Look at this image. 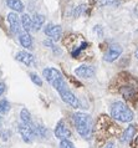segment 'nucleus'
<instances>
[{
	"label": "nucleus",
	"mask_w": 138,
	"mask_h": 148,
	"mask_svg": "<svg viewBox=\"0 0 138 148\" xmlns=\"http://www.w3.org/2000/svg\"><path fill=\"white\" fill-rule=\"evenodd\" d=\"M44 31H45V34L52 41H59L60 39H61V26H60V25H55V24H47Z\"/></svg>",
	"instance_id": "7"
},
{
	"label": "nucleus",
	"mask_w": 138,
	"mask_h": 148,
	"mask_svg": "<svg viewBox=\"0 0 138 148\" xmlns=\"http://www.w3.org/2000/svg\"><path fill=\"white\" fill-rule=\"evenodd\" d=\"M60 148H75V147L68 139H64V141H61V143H60Z\"/></svg>",
	"instance_id": "21"
},
{
	"label": "nucleus",
	"mask_w": 138,
	"mask_h": 148,
	"mask_svg": "<svg viewBox=\"0 0 138 148\" xmlns=\"http://www.w3.org/2000/svg\"><path fill=\"white\" fill-rule=\"evenodd\" d=\"M135 55H136V57H137V60H138V49H137V50H136V54H135Z\"/></svg>",
	"instance_id": "26"
},
{
	"label": "nucleus",
	"mask_w": 138,
	"mask_h": 148,
	"mask_svg": "<svg viewBox=\"0 0 138 148\" xmlns=\"http://www.w3.org/2000/svg\"><path fill=\"white\" fill-rule=\"evenodd\" d=\"M19 41H20V44L23 45V47H25V49H31L32 47V39H31L29 32H26L25 30L19 35Z\"/></svg>",
	"instance_id": "13"
},
{
	"label": "nucleus",
	"mask_w": 138,
	"mask_h": 148,
	"mask_svg": "<svg viewBox=\"0 0 138 148\" xmlns=\"http://www.w3.org/2000/svg\"><path fill=\"white\" fill-rule=\"evenodd\" d=\"M20 122H21V123H26V125L31 123V114H30V112L26 108H23L21 112H20Z\"/></svg>",
	"instance_id": "16"
},
{
	"label": "nucleus",
	"mask_w": 138,
	"mask_h": 148,
	"mask_svg": "<svg viewBox=\"0 0 138 148\" xmlns=\"http://www.w3.org/2000/svg\"><path fill=\"white\" fill-rule=\"evenodd\" d=\"M55 136H56V138L61 139V141L67 139L68 137H71L70 130L66 127V125H65L64 121H60L57 123V126H56V128H55Z\"/></svg>",
	"instance_id": "8"
},
{
	"label": "nucleus",
	"mask_w": 138,
	"mask_h": 148,
	"mask_svg": "<svg viewBox=\"0 0 138 148\" xmlns=\"http://www.w3.org/2000/svg\"><path fill=\"white\" fill-rule=\"evenodd\" d=\"M31 19H32V29H34V31H39L45 24V16L41 14H34Z\"/></svg>",
	"instance_id": "12"
},
{
	"label": "nucleus",
	"mask_w": 138,
	"mask_h": 148,
	"mask_svg": "<svg viewBox=\"0 0 138 148\" xmlns=\"http://www.w3.org/2000/svg\"><path fill=\"white\" fill-rule=\"evenodd\" d=\"M21 19V25H23V29L25 30L26 32H29L31 29H32V19L30 18V15L27 14H23L20 16Z\"/></svg>",
	"instance_id": "15"
},
{
	"label": "nucleus",
	"mask_w": 138,
	"mask_h": 148,
	"mask_svg": "<svg viewBox=\"0 0 138 148\" xmlns=\"http://www.w3.org/2000/svg\"><path fill=\"white\" fill-rule=\"evenodd\" d=\"M136 133V126H128L127 128L124 130V132L122 133V136H121V142L122 143H127L132 139V137L135 136Z\"/></svg>",
	"instance_id": "14"
},
{
	"label": "nucleus",
	"mask_w": 138,
	"mask_h": 148,
	"mask_svg": "<svg viewBox=\"0 0 138 148\" xmlns=\"http://www.w3.org/2000/svg\"><path fill=\"white\" fill-rule=\"evenodd\" d=\"M4 91H5V84H4V82H0V96L4 93Z\"/></svg>",
	"instance_id": "24"
},
{
	"label": "nucleus",
	"mask_w": 138,
	"mask_h": 148,
	"mask_svg": "<svg viewBox=\"0 0 138 148\" xmlns=\"http://www.w3.org/2000/svg\"><path fill=\"white\" fill-rule=\"evenodd\" d=\"M42 75L49 84L59 92L60 97L62 98V101H65L67 105L72 106L74 108L80 107V101L77 100V97L70 91L67 84L64 80L62 73L60 72L59 70H56L55 67H46L42 70Z\"/></svg>",
	"instance_id": "1"
},
{
	"label": "nucleus",
	"mask_w": 138,
	"mask_h": 148,
	"mask_svg": "<svg viewBox=\"0 0 138 148\" xmlns=\"http://www.w3.org/2000/svg\"><path fill=\"white\" fill-rule=\"evenodd\" d=\"M30 79H31V81L34 82L35 85H38V86H42V80L40 79V76L38 75V73H30Z\"/></svg>",
	"instance_id": "19"
},
{
	"label": "nucleus",
	"mask_w": 138,
	"mask_h": 148,
	"mask_svg": "<svg viewBox=\"0 0 138 148\" xmlns=\"http://www.w3.org/2000/svg\"><path fill=\"white\" fill-rule=\"evenodd\" d=\"M74 122L76 131L79 132L81 137H83L85 139H88L92 134V118L90 114L82 113V112H77L74 116Z\"/></svg>",
	"instance_id": "2"
},
{
	"label": "nucleus",
	"mask_w": 138,
	"mask_h": 148,
	"mask_svg": "<svg viewBox=\"0 0 138 148\" xmlns=\"http://www.w3.org/2000/svg\"><path fill=\"white\" fill-rule=\"evenodd\" d=\"M121 54H122V46L118 44H112V45H109L106 52H105L103 60L107 61V62H112V61L118 59Z\"/></svg>",
	"instance_id": "5"
},
{
	"label": "nucleus",
	"mask_w": 138,
	"mask_h": 148,
	"mask_svg": "<svg viewBox=\"0 0 138 148\" xmlns=\"http://www.w3.org/2000/svg\"><path fill=\"white\" fill-rule=\"evenodd\" d=\"M111 117L120 122H131L135 117V113L122 101H116L111 105Z\"/></svg>",
	"instance_id": "3"
},
{
	"label": "nucleus",
	"mask_w": 138,
	"mask_h": 148,
	"mask_svg": "<svg viewBox=\"0 0 138 148\" xmlns=\"http://www.w3.org/2000/svg\"><path fill=\"white\" fill-rule=\"evenodd\" d=\"M105 148H115V145H113V142H109V143H107V146Z\"/></svg>",
	"instance_id": "25"
},
{
	"label": "nucleus",
	"mask_w": 138,
	"mask_h": 148,
	"mask_svg": "<svg viewBox=\"0 0 138 148\" xmlns=\"http://www.w3.org/2000/svg\"><path fill=\"white\" fill-rule=\"evenodd\" d=\"M10 110V103L6 100H1L0 101V114L8 112Z\"/></svg>",
	"instance_id": "18"
},
{
	"label": "nucleus",
	"mask_w": 138,
	"mask_h": 148,
	"mask_svg": "<svg viewBox=\"0 0 138 148\" xmlns=\"http://www.w3.org/2000/svg\"><path fill=\"white\" fill-rule=\"evenodd\" d=\"M75 73L79 77H83V79H91L95 76V69L87 65H81L75 70Z\"/></svg>",
	"instance_id": "9"
},
{
	"label": "nucleus",
	"mask_w": 138,
	"mask_h": 148,
	"mask_svg": "<svg viewBox=\"0 0 138 148\" xmlns=\"http://www.w3.org/2000/svg\"><path fill=\"white\" fill-rule=\"evenodd\" d=\"M6 5L11 10H14V13H23L25 9L21 0H6Z\"/></svg>",
	"instance_id": "11"
},
{
	"label": "nucleus",
	"mask_w": 138,
	"mask_h": 148,
	"mask_svg": "<svg viewBox=\"0 0 138 148\" xmlns=\"http://www.w3.org/2000/svg\"><path fill=\"white\" fill-rule=\"evenodd\" d=\"M0 137H1L3 141H8L10 137V131H6V130H3L1 132H0Z\"/></svg>",
	"instance_id": "23"
},
{
	"label": "nucleus",
	"mask_w": 138,
	"mask_h": 148,
	"mask_svg": "<svg viewBox=\"0 0 138 148\" xmlns=\"http://www.w3.org/2000/svg\"><path fill=\"white\" fill-rule=\"evenodd\" d=\"M8 21L10 24V29L13 31V34H16L19 36L24 31L23 25H21V19L19 18V15L16 13H10L8 15Z\"/></svg>",
	"instance_id": "6"
},
{
	"label": "nucleus",
	"mask_w": 138,
	"mask_h": 148,
	"mask_svg": "<svg viewBox=\"0 0 138 148\" xmlns=\"http://www.w3.org/2000/svg\"><path fill=\"white\" fill-rule=\"evenodd\" d=\"M85 9H86V5H80V6H77L76 10H75V14H74L75 18H79V16L85 11Z\"/></svg>",
	"instance_id": "22"
},
{
	"label": "nucleus",
	"mask_w": 138,
	"mask_h": 148,
	"mask_svg": "<svg viewBox=\"0 0 138 148\" xmlns=\"http://www.w3.org/2000/svg\"><path fill=\"white\" fill-rule=\"evenodd\" d=\"M136 145L138 146V136H137V138H136Z\"/></svg>",
	"instance_id": "27"
},
{
	"label": "nucleus",
	"mask_w": 138,
	"mask_h": 148,
	"mask_svg": "<svg viewBox=\"0 0 138 148\" xmlns=\"http://www.w3.org/2000/svg\"><path fill=\"white\" fill-rule=\"evenodd\" d=\"M15 59L20 61V62L27 65V66H34L35 65V57L31 54H29L27 51H19L18 54H16Z\"/></svg>",
	"instance_id": "10"
},
{
	"label": "nucleus",
	"mask_w": 138,
	"mask_h": 148,
	"mask_svg": "<svg viewBox=\"0 0 138 148\" xmlns=\"http://www.w3.org/2000/svg\"><path fill=\"white\" fill-rule=\"evenodd\" d=\"M100 6H117L120 4L118 0H93Z\"/></svg>",
	"instance_id": "17"
},
{
	"label": "nucleus",
	"mask_w": 138,
	"mask_h": 148,
	"mask_svg": "<svg viewBox=\"0 0 138 148\" xmlns=\"http://www.w3.org/2000/svg\"><path fill=\"white\" fill-rule=\"evenodd\" d=\"M18 130H19V133L21 134L23 139L25 142H32V139L35 136V130H34V123H29V125H26V123H19L18 126Z\"/></svg>",
	"instance_id": "4"
},
{
	"label": "nucleus",
	"mask_w": 138,
	"mask_h": 148,
	"mask_svg": "<svg viewBox=\"0 0 138 148\" xmlns=\"http://www.w3.org/2000/svg\"><path fill=\"white\" fill-rule=\"evenodd\" d=\"M44 45L47 46V47H50V49H52L56 54H60V50L57 49V46H55V44L52 42V40H45V41H44Z\"/></svg>",
	"instance_id": "20"
}]
</instances>
